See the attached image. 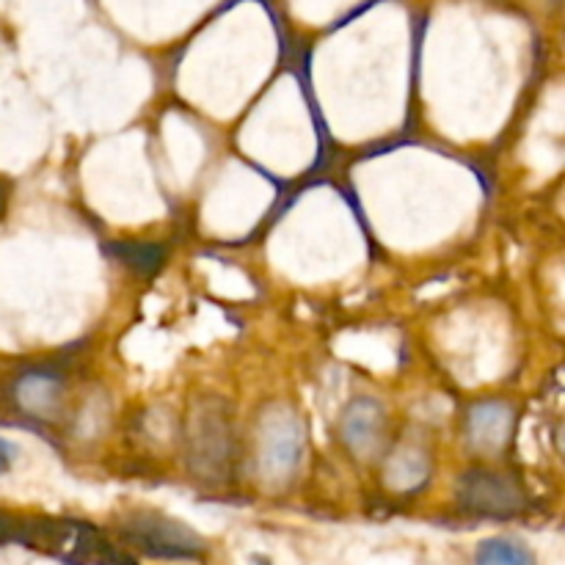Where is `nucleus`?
Returning a JSON list of instances; mask_svg holds the SVG:
<instances>
[{"label":"nucleus","mask_w":565,"mask_h":565,"mask_svg":"<svg viewBox=\"0 0 565 565\" xmlns=\"http://www.w3.org/2000/svg\"><path fill=\"white\" fill-rule=\"evenodd\" d=\"M66 565H136L125 550L110 544L94 524L81 519L17 516L14 541Z\"/></svg>","instance_id":"1"},{"label":"nucleus","mask_w":565,"mask_h":565,"mask_svg":"<svg viewBox=\"0 0 565 565\" xmlns=\"http://www.w3.org/2000/svg\"><path fill=\"white\" fill-rule=\"evenodd\" d=\"M342 441L356 456L373 458L384 447L386 436V412L375 397H353L345 406L340 419Z\"/></svg>","instance_id":"7"},{"label":"nucleus","mask_w":565,"mask_h":565,"mask_svg":"<svg viewBox=\"0 0 565 565\" xmlns=\"http://www.w3.org/2000/svg\"><path fill=\"white\" fill-rule=\"evenodd\" d=\"M185 467L199 483L226 486L235 469V425L221 397H199L185 419Z\"/></svg>","instance_id":"2"},{"label":"nucleus","mask_w":565,"mask_h":565,"mask_svg":"<svg viewBox=\"0 0 565 565\" xmlns=\"http://www.w3.org/2000/svg\"><path fill=\"white\" fill-rule=\"evenodd\" d=\"M6 213V188H3V182H0V215Z\"/></svg>","instance_id":"12"},{"label":"nucleus","mask_w":565,"mask_h":565,"mask_svg":"<svg viewBox=\"0 0 565 565\" xmlns=\"http://www.w3.org/2000/svg\"><path fill=\"white\" fill-rule=\"evenodd\" d=\"M475 565H539V561L524 541L494 535V539L480 541L475 550Z\"/></svg>","instance_id":"10"},{"label":"nucleus","mask_w":565,"mask_h":565,"mask_svg":"<svg viewBox=\"0 0 565 565\" xmlns=\"http://www.w3.org/2000/svg\"><path fill=\"white\" fill-rule=\"evenodd\" d=\"M105 254L141 279H152L163 270L169 252H166L163 243L154 241H110L105 243Z\"/></svg>","instance_id":"9"},{"label":"nucleus","mask_w":565,"mask_h":565,"mask_svg":"<svg viewBox=\"0 0 565 565\" xmlns=\"http://www.w3.org/2000/svg\"><path fill=\"white\" fill-rule=\"evenodd\" d=\"M17 445H11L9 439H0V475L11 472V467H14L17 461Z\"/></svg>","instance_id":"11"},{"label":"nucleus","mask_w":565,"mask_h":565,"mask_svg":"<svg viewBox=\"0 0 565 565\" xmlns=\"http://www.w3.org/2000/svg\"><path fill=\"white\" fill-rule=\"evenodd\" d=\"M66 381L64 373L55 367H33L22 370L14 381H11V403L17 412L28 419H55L61 412V401H64Z\"/></svg>","instance_id":"6"},{"label":"nucleus","mask_w":565,"mask_h":565,"mask_svg":"<svg viewBox=\"0 0 565 565\" xmlns=\"http://www.w3.org/2000/svg\"><path fill=\"white\" fill-rule=\"evenodd\" d=\"M516 414L505 401H480L467 414V439L478 452H500L511 441Z\"/></svg>","instance_id":"8"},{"label":"nucleus","mask_w":565,"mask_h":565,"mask_svg":"<svg viewBox=\"0 0 565 565\" xmlns=\"http://www.w3.org/2000/svg\"><path fill=\"white\" fill-rule=\"evenodd\" d=\"M458 505L461 511L483 519H516L527 511V491L511 472L489 467H472L458 478Z\"/></svg>","instance_id":"4"},{"label":"nucleus","mask_w":565,"mask_h":565,"mask_svg":"<svg viewBox=\"0 0 565 565\" xmlns=\"http://www.w3.org/2000/svg\"><path fill=\"white\" fill-rule=\"evenodd\" d=\"M116 535L127 550L152 561H202L207 555V541L196 530L160 511L121 513Z\"/></svg>","instance_id":"3"},{"label":"nucleus","mask_w":565,"mask_h":565,"mask_svg":"<svg viewBox=\"0 0 565 565\" xmlns=\"http://www.w3.org/2000/svg\"><path fill=\"white\" fill-rule=\"evenodd\" d=\"M303 456V428L290 408L265 414L259 425V475L268 483H287L298 472Z\"/></svg>","instance_id":"5"}]
</instances>
